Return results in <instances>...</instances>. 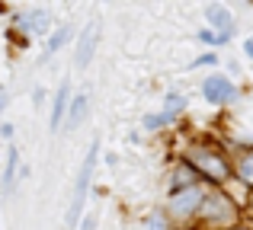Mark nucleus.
I'll return each mask as SVG.
<instances>
[{
	"label": "nucleus",
	"instance_id": "nucleus-1",
	"mask_svg": "<svg viewBox=\"0 0 253 230\" xmlns=\"http://www.w3.org/2000/svg\"><path fill=\"white\" fill-rule=\"evenodd\" d=\"M96 157H99V141H93L90 150H86L84 166H81V176H77V186H74V201H71V211H68V224L71 227L77 224V218H81V211H84V201H86V192H90V179H93Z\"/></svg>",
	"mask_w": 253,
	"mask_h": 230
},
{
	"label": "nucleus",
	"instance_id": "nucleus-2",
	"mask_svg": "<svg viewBox=\"0 0 253 230\" xmlns=\"http://www.w3.org/2000/svg\"><path fill=\"white\" fill-rule=\"evenodd\" d=\"M189 163L196 169H202L205 176H211V179H224V176L231 173V166H228V160H224L218 150H211V147H192L189 150Z\"/></svg>",
	"mask_w": 253,
	"mask_h": 230
},
{
	"label": "nucleus",
	"instance_id": "nucleus-3",
	"mask_svg": "<svg viewBox=\"0 0 253 230\" xmlns=\"http://www.w3.org/2000/svg\"><path fill=\"white\" fill-rule=\"evenodd\" d=\"M199 205H202L199 186H189V189H183V192L170 195V211L176 214V218H189L192 211H199Z\"/></svg>",
	"mask_w": 253,
	"mask_h": 230
},
{
	"label": "nucleus",
	"instance_id": "nucleus-4",
	"mask_svg": "<svg viewBox=\"0 0 253 230\" xmlns=\"http://www.w3.org/2000/svg\"><path fill=\"white\" fill-rule=\"evenodd\" d=\"M202 93L209 102H231L234 99V87H231V80H224V77H209V80L202 83Z\"/></svg>",
	"mask_w": 253,
	"mask_h": 230
},
{
	"label": "nucleus",
	"instance_id": "nucleus-5",
	"mask_svg": "<svg viewBox=\"0 0 253 230\" xmlns=\"http://www.w3.org/2000/svg\"><path fill=\"white\" fill-rule=\"evenodd\" d=\"M202 214L209 221H231V218H234V208H231V201L224 198L221 192H215V195H209V198H205Z\"/></svg>",
	"mask_w": 253,
	"mask_h": 230
},
{
	"label": "nucleus",
	"instance_id": "nucleus-6",
	"mask_svg": "<svg viewBox=\"0 0 253 230\" xmlns=\"http://www.w3.org/2000/svg\"><path fill=\"white\" fill-rule=\"evenodd\" d=\"M93 45H96V23H90L81 35V45H77V67H86V64H90Z\"/></svg>",
	"mask_w": 253,
	"mask_h": 230
},
{
	"label": "nucleus",
	"instance_id": "nucleus-7",
	"mask_svg": "<svg viewBox=\"0 0 253 230\" xmlns=\"http://www.w3.org/2000/svg\"><path fill=\"white\" fill-rule=\"evenodd\" d=\"M16 26L26 29V32H45V26H48V13H45V10H29V13H23V16L16 19Z\"/></svg>",
	"mask_w": 253,
	"mask_h": 230
},
{
	"label": "nucleus",
	"instance_id": "nucleus-8",
	"mask_svg": "<svg viewBox=\"0 0 253 230\" xmlns=\"http://www.w3.org/2000/svg\"><path fill=\"white\" fill-rule=\"evenodd\" d=\"M86 106H90V96H86V93L74 96V102H71V109L64 112V118H68V131H74L77 125L84 122V115H86Z\"/></svg>",
	"mask_w": 253,
	"mask_h": 230
},
{
	"label": "nucleus",
	"instance_id": "nucleus-9",
	"mask_svg": "<svg viewBox=\"0 0 253 230\" xmlns=\"http://www.w3.org/2000/svg\"><path fill=\"white\" fill-rule=\"evenodd\" d=\"M68 96H71V87L64 83V87L58 90V96H55V109H51V131H58V128H61L64 112H68Z\"/></svg>",
	"mask_w": 253,
	"mask_h": 230
},
{
	"label": "nucleus",
	"instance_id": "nucleus-10",
	"mask_svg": "<svg viewBox=\"0 0 253 230\" xmlns=\"http://www.w3.org/2000/svg\"><path fill=\"white\" fill-rule=\"evenodd\" d=\"M209 19L215 26H221V35H231V13L228 10H221V6H209Z\"/></svg>",
	"mask_w": 253,
	"mask_h": 230
},
{
	"label": "nucleus",
	"instance_id": "nucleus-11",
	"mask_svg": "<svg viewBox=\"0 0 253 230\" xmlns=\"http://www.w3.org/2000/svg\"><path fill=\"white\" fill-rule=\"evenodd\" d=\"M16 163H19V154H16V147H10V154H6V169H3V189H6V192L13 189V176H16Z\"/></svg>",
	"mask_w": 253,
	"mask_h": 230
},
{
	"label": "nucleus",
	"instance_id": "nucleus-12",
	"mask_svg": "<svg viewBox=\"0 0 253 230\" xmlns=\"http://www.w3.org/2000/svg\"><path fill=\"white\" fill-rule=\"evenodd\" d=\"M237 176H241V179L247 182V186H253V150L241 160V166H237Z\"/></svg>",
	"mask_w": 253,
	"mask_h": 230
},
{
	"label": "nucleus",
	"instance_id": "nucleus-13",
	"mask_svg": "<svg viewBox=\"0 0 253 230\" xmlns=\"http://www.w3.org/2000/svg\"><path fill=\"white\" fill-rule=\"evenodd\" d=\"M68 35H71V32H68V29H58V32H55V35H51V38H48V48H45V55H48V58H51V55H55V51H58V48H61V45H64V42H68Z\"/></svg>",
	"mask_w": 253,
	"mask_h": 230
},
{
	"label": "nucleus",
	"instance_id": "nucleus-14",
	"mask_svg": "<svg viewBox=\"0 0 253 230\" xmlns=\"http://www.w3.org/2000/svg\"><path fill=\"white\" fill-rule=\"evenodd\" d=\"M183 106H186V99H183V96H167V115H170V118L176 115Z\"/></svg>",
	"mask_w": 253,
	"mask_h": 230
},
{
	"label": "nucleus",
	"instance_id": "nucleus-15",
	"mask_svg": "<svg viewBox=\"0 0 253 230\" xmlns=\"http://www.w3.org/2000/svg\"><path fill=\"white\" fill-rule=\"evenodd\" d=\"M164 122H170V115L164 112V115H151V118H144V125H148V128H161Z\"/></svg>",
	"mask_w": 253,
	"mask_h": 230
},
{
	"label": "nucleus",
	"instance_id": "nucleus-16",
	"mask_svg": "<svg viewBox=\"0 0 253 230\" xmlns=\"http://www.w3.org/2000/svg\"><path fill=\"white\" fill-rule=\"evenodd\" d=\"M148 230H164V221L161 218H151L148 221Z\"/></svg>",
	"mask_w": 253,
	"mask_h": 230
},
{
	"label": "nucleus",
	"instance_id": "nucleus-17",
	"mask_svg": "<svg viewBox=\"0 0 253 230\" xmlns=\"http://www.w3.org/2000/svg\"><path fill=\"white\" fill-rule=\"evenodd\" d=\"M244 48H247V55L253 58V38H250V42H247V45H244Z\"/></svg>",
	"mask_w": 253,
	"mask_h": 230
},
{
	"label": "nucleus",
	"instance_id": "nucleus-18",
	"mask_svg": "<svg viewBox=\"0 0 253 230\" xmlns=\"http://www.w3.org/2000/svg\"><path fill=\"white\" fill-rule=\"evenodd\" d=\"M3 106H6V96H0V112H3Z\"/></svg>",
	"mask_w": 253,
	"mask_h": 230
},
{
	"label": "nucleus",
	"instance_id": "nucleus-19",
	"mask_svg": "<svg viewBox=\"0 0 253 230\" xmlns=\"http://www.w3.org/2000/svg\"><path fill=\"white\" fill-rule=\"evenodd\" d=\"M250 201H253V195H250Z\"/></svg>",
	"mask_w": 253,
	"mask_h": 230
}]
</instances>
